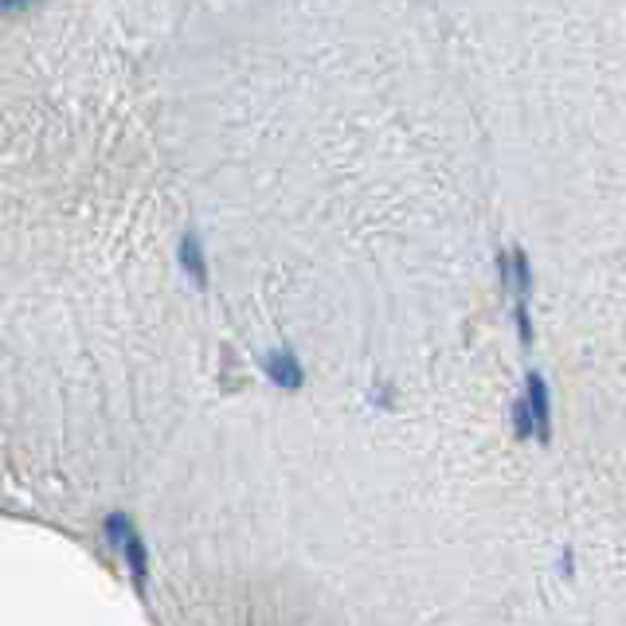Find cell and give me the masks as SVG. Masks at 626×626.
<instances>
[{
    "mask_svg": "<svg viewBox=\"0 0 626 626\" xmlns=\"http://www.w3.org/2000/svg\"><path fill=\"white\" fill-rule=\"evenodd\" d=\"M263 368H267V376L278 384V388H286V392H294V388H302V364H298V357L290 353V349H278V353H270L267 360H263Z\"/></svg>",
    "mask_w": 626,
    "mask_h": 626,
    "instance_id": "obj_3",
    "label": "cell"
},
{
    "mask_svg": "<svg viewBox=\"0 0 626 626\" xmlns=\"http://www.w3.org/2000/svg\"><path fill=\"white\" fill-rule=\"evenodd\" d=\"M177 263L188 274V282L208 286V255H204V239L196 231H184L177 243Z\"/></svg>",
    "mask_w": 626,
    "mask_h": 626,
    "instance_id": "obj_1",
    "label": "cell"
},
{
    "mask_svg": "<svg viewBox=\"0 0 626 626\" xmlns=\"http://www.w3.org/2000/svg\"><path fill=\"white\" fill-rule=\"evenodd\" d=\"M525 403H529V411H533V427H537V439L540 443H548V435H552V403H548V384H544V376H529V388H525Z\"/></svg>",
    "mask_w": 626,
    "mask_h": 626,
    "instance_id": "obj_2",
    "label": "cell"
},
{
    "mask_svg": "<svg viewBox=\"0 0 626 626\" xmlns=\"http://www.w3.org/2000/svg\"><path fill=\"white\" fill-rule=\"evenodd\" d=\"M36 0H0V16H12V12H28Z\"/></svg>",
    "mask_w": 626,
    "mask_h": 626,
    "instance_id": "obj_4",
    "label": "cell"
}]
</instances>
